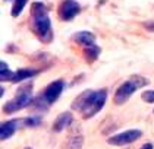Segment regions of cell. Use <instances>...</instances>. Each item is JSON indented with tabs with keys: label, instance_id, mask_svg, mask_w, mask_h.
<instances>
[{
	"label": "cell",
	"instance_id": "6da1fadb",
	"mask_svg": "<svg viewBox=\"0 0 154 149\" xmlns=\"http://www.w3.org/2000/svg\"><path fill=\"white\" fill-rule=\"evenodd\" d=\"M107 100V91H84L81 95L76 97V100L72 104V108L75 111H79L84 118H91L94 114H97L103 107Z\"/></svg>",
	"mask_w": 154,
	"mask_h": 149
},
{
	"label": "cell",
	"instance_id": "7a4b0ae2",
	"mask_svg": "<svg viewBox=\"0 0 154 149\" xmlns=\"http://www.w3.org/2000/svg\"><path fill=\"white\" fill-rule=\"evenodd\" d=\"M31 15H32V26H34V31L38 35V38L44 43L51 41V38H53L51 22L47 15V10H46V6L40 1L32 3Z\"/></svg>",
	"mask_w": 154,
	"mask_h": 149
},
{
	"label": "cell",
	"instance_id": "3957f363",
	"mask_svg": "<svg viewBox=\"0 0 154 149\" xmlns=\"http://www.w3.org/2000/svg\"><path fill=\"white\" fill-rule=\"evenodd\" d=\"M147 83H148V80L145 78H141V76H132V78H129L126 82H123L118 88V91L115 94V103L116 104L126 103V100L129 98L134 92L137 91L138 88L147 85Z\"/></svg>",
	"mask_w": 154,
	"mask_h": 149
},
{
	"label": "cell",
	"instance_id": "277c9868",
	"mask_svg": "<svg viewBox=\"0 0 154 149\" xmlns=\"http://www.w3.org/2000/svg\"><path fill=\"white\" fill-rule=\"evenodd\" d=\"M32 86H31V83H28V85H25L22 88H19L18 89V94H16V97L11 100V101H8V103L5 104V107H3V111L5 113H15V111H18V110H21V108H24L26 105H29L31 103V97H32Z\"/></svg>",
	"mask_w": 154,
	"mask_h": 149
},
{
	"label": "cell",
	"instance_id": "5b68a950",
	"mask_svg": "<svg viewBox=\"0 0 154 149\" xmlns=\"http://www.w3.org/2000/svg\"><path fill=\"white\" fill-rule=\"evenodd\" d=\"M141 136H142L141 130L132 129V130H126L123 133H119V135H115V136L109 138V143L115 145V146H122V145H128V143H132V142L138 140Z\"/></svg>",
	"mask_w": 154,
	"mask_h": 149
},
{
	"label": "cell",
	"instance_id": "8992f818",
	"mask_svg": "<svg viewBox=\"0 0 154 149\" xmlns=\"http://www.w3.org/2000/svg\"><path fill=\"white\" fill-rule=\"evenodd\" d=\"M79 10H81V7H79L78 1H75V0H63L59 7V16L63 21H71L79 13Z\"/></svg>",
	"mask_w": 154,
	"mask_h": 149
},
{
	"label": "cell",
	"instance_id": "52a82bcc",
	"mask_svg": "<svg viewBox=\"0 0 154 149\" xmlns=\"http://www.w3.org/2000/svg\"><path fill=\"white\" fill-rule=\"evenodd\" d=\"M63 86H65V82L62 79H59V80L51 82L47 88H46L43 97H44V100H46V103H47L48 105L53 104V103H56V100L59 98L62 91H63Z\"/></svg>",
	"mask_w": 154,
	"mask_h": 149
},
{
	"label": "cell",
	"instance_id": "ba28073f",
	"mask_svg": "<svg viewBox=\"0 0 154 149\" xmlns=\"http://www.w3.org/2000/svg\"><path fill=\"white\" fill-rule=\"evenodd\" d=\"M73 41H76L78 44L87 47H93L95 46V37L90 31H81V32H76L73 35Z\"/></svg>",
	"mask_w": 154,
	"mask_h": 149
},
{
	"label": "cell",
	"instance_id": "9c48e42d",
	"mask_svg": "<svg viewBox=\"0 0 154 149\" xmlns=\"http://www.w3.org/2000/svg\"><path fill=\"white\" fill-rule=\"evenodd\" d=\"M72 120H73V117H72L71 113H62V114L54 120V123H53V130H54V132H62L65 127L71 124Z\"/></svg>",
	"mask_w": 154,
	"mask_h": 149
},
{
	"label": "cell",
	"instance_id": "30bf717a",
	"mask_svg": "<svg viewBox=\"0 0 154 149\" xmlns=\"http://www.w3.org/2000/svg\"><path fill=\"white\" fill-rule=\"evenodd\" d=\"M16 127H18V120H11V121L3 123L2 127H0V138H2V140H6V139L11 138L16 132Z\"/></svg>",
	"mask_w": 154,
	"mask_h": 149
},
{
	"label": "cell",
	"instance_id": "8fae6325",
	"mask_svg": "<svg viewBox=\"0 0 154 149\" xmlns=\"http://www.w3.org/2000/svg\"><path fill=\"white\" fill-rule=\"evenodd\" d=\"M84 145V136L82 135H75V136H69L66 143H65V149H81Z\"/></svg>",
	"mask_w": 154,
	"mask_h": 149
},
{
	"label": "cell",
	"instance_id": "7c38bea8",
	"mask_svg": "<svg viewBox=\"0 0 154 149\" xmlns=\"http://www.w3.org/2000/svg\"><path fill=\"white\" fill-rule=\"evenodd\" d=\"M37 75V70H32V69H19L16 70L13 73V78H12V82H19V80H24V79H29L32 76Z\"/></svg>",
	"mask_w": 154,
	"mask_h": 149
},
{
	"label": "cell",
	"instance_id": "4fadbf2b",
	"mask_svg": "<svg viewBox=\"0 0 154 149\" xmlns=\"http://www.w3.org/2000/svg\"><path fill=\"white\" fill-rule=\"evenodd\" d=\"M26 1H28V0H15L13 7H12V12H11V15H12L13 18H16V16H19V15H21V12L24 10Z\"/></svg>",
	"mask_w": 154,
	"mask_h": 149
},
{
	"label": "cell",
	"instance_id": "5bb4252c",
	"mask_svg": "<svg viewBox=\"0 0 154 149\" xmlns=\"http://www.w3.org/2000/svg\"><path fill=\"white\" fill-rule=\"evenodd\" d=\"M0 78H2V80H12L13 78V72L9 70L8 64L5 61L0 63Z\"/></svg>",
	"mask_w": 154,
	"mask_h": 149
},
{
	"label": "cell",
	"instance_id": "9a60e30c",
	"mask_svg": "<svg viewBox=\"0 0 154 149\" xmlns=\"http://www.w3.org/2000/svg\"><path fill=\"white\" fill-rule=\"evenodd\" d=\"M98 53H100V48L97 46H93V47H87L85 48V57L88 61H94L97 56H98Z\"/></svg>",
	"mask_w": 154,
	"mask_h": 149
},
{
	"label": "cell",
	"instance_id": "2e32d148",
	"mask_svg": "<svg viewBox=\"0 0 154 149\" xmlns=\"http://www.w3.org/2000/svg\"><path fill=\"white\" fill-rule=\"evenodd\" d=\"M24 123H25V126H28V127H35L41 123V117L40 115H31V117L25 118Z\"/></svg>",
	"mask_w": 154,
	"mask_h": 149
},
{
	"label": "cell",
	"instance_id": "e0dca14e",
	"mask_svg": "<svg viewBox=\"0 0 154 149\" xmlns=\"http://www.w3.org/2000/svg\"><path fill=\"white\" fill-rule=\"evenodd\" d=\"M142 100L145 103H154V91H145L142 94Z\"/></svg>",
	"mask_w": 154,
	"mask_h": 149
},
{
	"label": "cell",
	"instance_id": "ac0fdd59",
	"mask_svg": "<svg viewBox=\"0 0 154 149\" xmlns=\"http://www.w3.org/2000/svg\"><path fill=\"white\" fill-rule=\"evenodd\" d=\"M144 28L148 29V31H151V32H154V21H147V22H144Z\"/></svg>",
	"mask_w": 154,
	"mask_h": 149
},
{
	"label": "cell",
	"instance_id": "d6986e66",
	"mask_svg": "<svg viewBox=\"0 0 154 149\" xmlns=\"http://www.w3.org/2000/svg\"><path fill=\"white\" fill-rule=\"evenodd\" d=\"M140 149H154V148H153V145H151V143H145V145H142Z\"/></svg>",
	"mask_w": 154,
	"mask_h": 149
},
{
	"label": "cell",
	"instance_id": "ffe728a7",
	"mask_svg": "<svg viewBox=\"0 0 154 149\" xmlns=\"http://www.w3.org/2000/svg\"><path fill=\"white\" fill-rule=\"evenodd\" d=\"M25 149H31V148H25Z\"/></svg>",
	"mask_w": 154,
	"mask_h": 149
}]
</instances>
